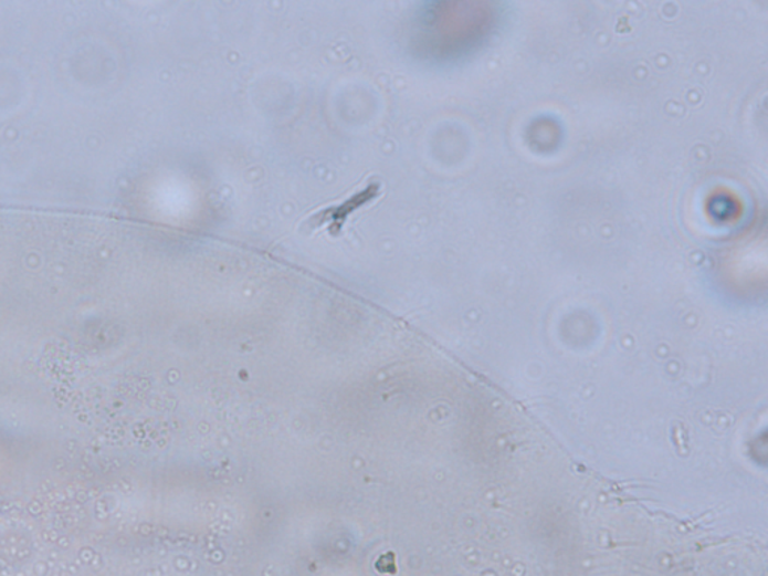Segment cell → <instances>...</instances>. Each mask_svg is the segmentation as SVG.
Instances as JSON below:
<instances>
[{
	"instance_id": "obj_1",
	"label": "cell",
	"mask_w": 768,
	"mask_h": 576,
	"mask_svg": "<svg viewBox=\"0 0 768 576\" xmlns=\"http://www.w3.org/2000/svg\"><path fill=\"white\" fill-rule=\"evenodd\" d=\"M381 195V185L379 182H371L367 185L350 199L343 201V203L329 206V208L318 210L317 213L311 216L305 222L306 230H317L322 227H326L332 237H338L341 233L344 226L348 218L353 213L358 212L359 209L365 208L369 203H372Z\"/></svg>"
}]
</instances>
